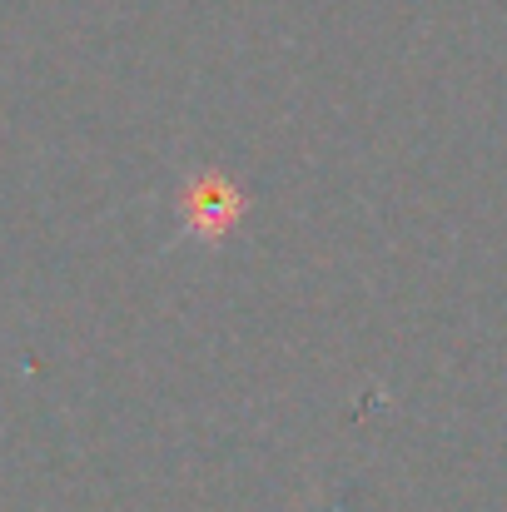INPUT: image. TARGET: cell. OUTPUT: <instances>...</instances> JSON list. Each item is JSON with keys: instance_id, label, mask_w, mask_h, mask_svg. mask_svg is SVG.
<instances>
[{"instance_id": "obj_1", "label": "cell", "mask_w": 507, "mask_h": 512, "mask_svg": "<svg viewBox=\"0 0 507 512\" xmlns=\"http://www.w3.org/2000/svg\"><path fill=\"white\" fill-rule=\"evenodd\" d=\"M244 209H249V199L224 174H209V170L184 174L174 184V214H179L174 239H194V244L219 249L244 224Z\"/></svg>"}]
</instances>
